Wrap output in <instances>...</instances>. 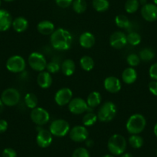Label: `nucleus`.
Wrapping results in <instances>:
<instances>
[{
  "instance_id": "nucleus-12",
  "label": "nucleus",
  "mask_w": 157,
  "mask_h": 157,
  "mask_svg": "<svg viewBox=\"0 0 157 157\" xmlns=\"http://www.w3.org/2000/svg\"><path fill=\"white\" fill-rule=\"evenodd\" d=\"M109 43L112 47L115 48V49H122L127 43V37H126V35L121 31L115 32L110 36Z\"/></svg>"
},
{
  "instance_id": "nucleus-47",
  "label": "nucleus",
  "mask_w": 157,
  "mask_h": 157,
  "mask_svg": "<svg viewBox=\"0 0 157 157\" xmlns=\"http://www.w3.org/2000/svg\"><path fill=\"white\" fill-rule=\"evenodd\" d=\"M153 132H154V134H155V136L157 137V123H155V126H154Z\"/></svg>"
},
{
  "instance_id": "nucleus-35",
  "label": "nucleus",
  "mask_w": 157,
  "mask_h": 157,
  "mask_svg": "<svg viewBox=\"0 0 157 157\" xmlns=\"http://www.w3.org/2000/svg\"><path fill=\"white\" fill-rule=\"evenodd\" d=\"M126 61L127 63L131 66V67H135V66H139V64L140 63V58L138 55L134 53L129 54V56L126 58Z\"/></svg>"
},
{
  "instance_id": "nucleus-7",
  "label": "nucleus",
  "mask_w": 157,
  "mask_h": 157,
  "mask_svg": "<svg viewBox=\"0 0 157 157\" xmlns=\"http://www.w3.org/2000/svg\"><path fill=\"white\" fill-rule=\"evenodd\" d=\"M1 100L7 106H14L20 100V93L16 89L9 88L4 90L1 95Z\"/></svg>"
},
{
  "instance_id": "nucleus-14",
  "label": "nucleus",
  "mask_w": 157,
  "mask_h": 157,
  "mask_svg": "<svg viewBox=\"0 0 157 157\" xmlns=\"http://www.w3.org/2000/svg\"><path fill=\"white\" fill-rule=\"evenodd\" d=\"M141 15L147 22H154L157 20V6L152 3H147L143 6Z\"/></svg>"
},
{
  "instance_id": "nucleus-52",
  "label": "nucleus",
  "mask_w": 157,
  "mask_h": 157,
  "mask_svg": "<svg viewBox=\"0 0 157 157\" xmlns=\"http://www.w3.org/2000/svg\"><path fill=\"white\" fill-rule=\"evenodd\" d=\"M156 155H157V151H156Z\"/></svg>"
},
{
  "instance_id": "nucleus-11",
  "label": "nucleus",
  "mask_w": 157,
  "mask_h": 157,
  "mask_svg": "<svg viewBox=\"0 0 157 157\" xmlns=\"http://www.w3.org/2000/svg\"><path fill=\"white\" fill-rule=\"evenodd\" d=\"M69 136L72 141L81 143L88 139L89 132L84 126H75L69 131Z\"/></svg>"
},
{
  "instance_id": "nucleus-34",
  "label": "nucleus",
  "mask_w": 157,
  "mask_h": 157,
  "mask_svg": "<svg viewBox=\"0 0 157 157\" xmlns=\"http://www.w3.org/2000/svg\"><path fill=\"white\" fill-rule=\"evenodd\" d=\"M126 37H127V43L132 46H137L141 42V36L136 32H132V33H129Z\"/></svg>"
},
{
  "instance_id": "nucleus-29",
  "label": "nucleus",
  "mask_w": 157,
  "mask_h": 157,
  "mask_svg": "<svg viewBox=\"0 0 157 157\" xmlns=\"http://www.w3.org/2000/svg\"><path fill=\"white\" fill-rule=\"evenodd\" d=\"M97 116L92 112H89L82 117V123L85 126H91L97 121Z\"/></svg>"
},
{
  "instance_id": "nucleus-48",
  "label": "nucleus",
  "mask_w": 157,
  "mask_h": 157,
  "mask_svg": "<svg viewBox=\"0 0 157 157\" xmlns=\"http://www.w3.org/2000/svg\"><path fill=\"white\" fill-rule=\"evenodd\" d=\"M102 157H114V156H113V155H105L104 156H102Z\"/></svg>"
},
{
  "instance_id": "nucleus-2",
  "label": "nucleus",
  "mask_w": 157,
  "mask_h": 157,
  "mask_svg": "<svg viewBox=\"0 0 157 157\" xmlns=\"http://www.w3.org/2000/svg\"><path fill=\"white\" fill-rule=\"evenodd\" d=\"M146 126V120L141 114H133L128 119L126 123V129L132 135L140 134L143 132Z\"/></svg>"
},
{
  "instance_id": "nucleus-1",
  "label": "nucleus",
  "mask_w": 157,
  "mask_h": 157,
  "mask_svg": "<svg viewBox=\"0 0 157 157\" xmlns=\"http://www.w3.org/2000/svg\"><path fill=\"white\" fill-rule=\"evenodd\" d=\"M50 42L52 47L57 50H68L72 46V36L69 31L59 28L51 34Z\"/></svg>"
},
{
  "instance_id": "nucleus-50",
  "label": "nucleus",
  "mask_w": 157,
  "mask_h": 157,
  "mask_svg": "<svg viewBox=\"0 0 157 157\" xmlns=\"http://www.w3.org/2000/svg\"><path fill=\"white\" fill-rule=\"evenodd\" d=\"M4 1H6V2H13L14 0H4Z\"/></svg>"
},
{
  "instance_id": "nucleus-37",
  "label": "nucleus",
  "mask_w": 157,
  "mask_h": 157,
  "mask_svg": "<svg viewBox=\"0 0 157 157\" xmlns=\"http://www.w3.org/2000/svg\"><path fill=\"white\" fill-rule=\"evenodd\" d=\"M46 69L49 73H56L60 70V66L58 63L52 61L48 63Z\"/></svg>"
},
{
  "instance_id": "nucleus-5",
  "label": "nucleus",
  "mask_w": 157,
  "mask_h": 157,
  "mask_svg": "<svg viewBox=\"0 0 157 157\" xmlns=\"http://www.w3.org/2000/svg\"><path fill=\"white\" fill-rule=\"evenodd\" d=\"M49 131L52 136L57 137H63L70 131L69 123L64 120H56L51 123Z\"/></svg>"
},
{
  "instance_id": "nucleus-44",
  "label": "nucleus",
  "mask_w": 157,
  "mask_h": 157,
  "mask_svg": "<svg viewBox=\"0 0 157 157\" xmlns=\"http://www.w3.org/2000/svg\"><path fill=\"white\" fill-rule=\"evenodd\" d=\"M4 104H3V102H2V101L1 100V99H0V113H2V111H3V109H4Z\"/></svg>"
},
{
  "instance_id": "nucleus-39",
  "label": "nucleus",
  "mask_w": 157,
  "mask_h": 157,
  "mask_svg": "<svg viewBox=\"0 0 157 157\" xmlns=\"http://www.w3.org/2000/svg\"><path fill=\"white\" fill-rule=\"evenodd\" d=\"M2 157H17V153L12 148H6L2 152Z\"/></svg>"
},
{
  "instance_id": "nucleus-9",
  "label": "nucleus",
  "mask_w": 157,
  "mask_h": 157,
  "mask_svg": "<svg viewBox=\"0 0 157 157\" xmlns=\"http://www.w3.org/2000/svg\"><path fill=\"white\" fill-rule=\"evenodd\" d=\"M30 116L33 123L39 126L46 124L50 119L49 113L45 109L41 108V107H36L33 109L32 110Z\"/></svg>"
},
{
  "instance_id": "nucleus-28",
  "label": "nucleus",
  "mask_w": 157,
  "mask_h": 157,
  "mask_svg": "<svg viewBox=\"0 0 157 157\" xmlns=\"http://www.w3.org/2000/svg\"><path fill=\"white\" fill-rule=\"evenodd\" d=\"M86 8L87 5L85 0H74L72 2V9L78 14L84 13Z\"/></svg>"
},
{
  "instance_id": "nucleus-13",
  "label": "nucleus",
  "mask_w": 157,
  "mask_h": 157,
  "mask_svg": "<svg viewBox=\"0 0 157 157\" xmlns=\"http://www.w3.org/2000/svg\"><path fill=\"white\" fill-rule=\"evenodd\" d=\"M72 99V92L69 88H62L56 92L55 101L57 105L63 106L69 103Z\"/></svg>"
},
{
  "instance_id": "nucleus-6",
  "label": "nucleus",
  "mask_w": 157,
  "mask_h": 157,
  "mask_svg": "<svg viewBox=\"0 0 157 157\" xmlns=\"http://www.w3.org/2000/svg\"><path fill=\"white\" fill-rule=\"evenodd\" d=\"M30 67L37 72H43L47 66V62L44 56L40 52H32L28 59Z\"/></svg>"
},
{
  "instance_id": "nucleus-21",
  "label": "nucleus",
  "mask_w": 157,
  "mask_h": 157,
  "mask_svg": "<svg viewBox=\"0 0 157 157\" xmlns=\"http://www.w3.org/2000/svg\"><path fill=\"white\" fill-rule=\"evenodd\" d=\"M137 78V72L132 67L126 68L122 73V79L126 84H132Z\"/></svg>"
},
{
  "instance_id": "nucleus-4",
  "label": "nucleus",
  "mask_w": 157,
  "mask_h": 157,
  "mask_svg": "<svg viewBox=\"0 0 157 157\" xmlns=\"http://www.w3.org/2000/svg\"><path fill=\"white\" fill-rule=\"evenodd\" d=\"M116 114V106L113 102H106L100 107L97 113L98 120L103 123L110 122Z\"/></svg>"
},
{
  "instance_id": "nucleus-41",
  "label": "nucleus",
  "mask_w": 157,
  "mask_h": 157,
  "mask_svg": "<svg viewBox=\"0 0 157 157\" xmlns=\"http://www.w3.org/2000/svg\"><path fill=\"white\" fill-rule=\"evenodd\" d=\"M149 90L152 94L157 96V81L152 80L149 82Z\"/></svg>"
},
{
  "instance_id": "nucleus-22",
  "label": "nucleus",
  "mask_w": 157,
  "mask_h": 157,
  "mask_svg": "<svg viewBox=\"0 0 157 157\" xmlns=\"http://www.w3.org/2000/svg\"><path fill=\"white\" fill-rule=\"evenodd\" d=\"M13 29L17 33H22V32L25 31L29 26V22L24 17L19 16V17L16 18L13 21Z\"/></svg>"
},
{
  "instance_id": "nucleus-43",
  "label": "nucleus",
  "mask_w": 157,
  "mask_h": 157,
  "mask_svg": "<svg viewBox=\"0 0 157 157\" xmlns=\"http://www.w3.org/2000/svg\"><path fill=\"white\" fill-rule=\"evenodd\" d=\"M93 140H87V141H86V146H88V147H92V146H93Z\"/></svg>"
},
{
  "instance_id": "nucleus-45",
  "label": "nucleus",
  "mask_w": 157,
  "mask_h": 157,
  "mask_svg": "<svg viewBox=\"0 0 157 157\" xmlns=\"http://www.w3.org/2000/svg\"><path fill=\"white\" fill-rule=\"evenodd\" d=\"M121 157H133V155H132L131 153H128V152H126V153L122 154Z\"/></svg>"
},
{
  "instance_id": "nucleus-51",
  "label": "nucleus",
  "mask_w": 157,
  "mask_h": 157,
  "mask_svg": "<svg viewBox=\"0 0 157 157\" xmlns=\"http://www.w3.org/2000/svg\"><path fill=\"white\" fill-rule=\"evenodd\" d=\"M1 5H2V0H0V7H1Z\"/></svg>"
},
{
  "instance_id": "nucleus-17",
  "label": "nucleus",
  "mask_w": 157,
  "mask_h": 157,
  "mask_svg": "<svg viewBox=\"0 0 157 157\" xmlns=\"http://www.w3.org/2000/svg\"><path fill=\"white\" fill-rule=\"evenodd\" d=\"M13 24V18L6 10H0V32L7 31Z\"/></svg>"
},
{
  "instance_id": "nucleus-33",
  "label": "nucleus",
  "mask_w": 157,
  "mask_h": 157,
  "mask_svg": "<svg viewBox=\"0 0 157 157\" xmlns=\"http://www.w3.org/2000/svg\"><path fill=\"white\" fill-rule=\"evenodd\" d=\"M143 139L140 136H139L138 134H136V135H132L129 138V143L132 148H135V149H139V148H141L143 146Z\"/></svg>"
},
{
  "instance_id": "nucleus-27",
  "label": "nucleus",
  "mask_w": 157,
  "mask_h": 157,
  "mask_svg": "<svg viewBox=\"0 0 157 157\" xmlns=\"http://www.w3.org/2000/svg\"><path fill=\"white\" fill-rule=\"evenodd\" d=\"M140 60L143 62H149L152 60L155 57V52L152 49L149 48H145L142 49L140 52Z\"/></svg>"
},
{
  "instance_id": "nucleus-8",
  "label": "nucleus",
  "mask_w": 157,
  "mask_h": 157,
  "mask_svg": "<svg viewBox=\"0 0 157 157\" xmlns=\"http://www.w3.org/2000/svg\"><path fill=\"white\" fill-rule=\"evenodd\" d=\"M6 69L13 73L22 72L25 69V61L20 56H13L6 62Z\"/></svg>"
},
{
  "instance_id": "nucleus-19",
  "label": "nucleus",
  "mask_w": 157,
  "mask_h": 157,
  "mask_svg": "<svg viewBox=\"0 0 157 157\" xmlns=\"http://www.w3.org/2000/svg\"><path fill=\"white\" fill-rule=\"evenodd\" d=\"M38 85L43 89H47L52 83V78L49 72H41L37 76Z\"/></svg>"
},
{
  "instance_id": "nucleus-25",
  "label": "nucleus",
  "mask_w": 157,
  "mask_h": 157,
  "mask_svg": "<svg viewBox=\"0 0 157 157\" xmlns=\"http://www.w3.org/2000/svg\"><path fill=\"white\" fill-rule=\"evenodd\" d=\"M80 66L83 70L87 71H91L92 69L94 67V61H93V58H91L89 56H84L82 58L80 59Z\"/></svg>"
},
{
  "instance_id": "nucleus-36",
  "label": "nucleus",
  "mask_w": 157,
  "mask_h": 157,
  "mask_svg": "<svg viewBox=\"0 0 157 157\" xmlns=\"http://www.w3.org/2000/svg\"><path fill=\"white\" fill-rule=\"evenodd\" d=\"M72 157H90V152L83 147L77 148L72 153Z\"/></svg>"
},
{
  "instance_id": "nucleus-10",
  "label": "nucleus",
  "mask_w": 157,
  "mask_h": 157,
  "mask_svg": "<svg viewBox=\"0 0 157 157\" xmlns=\"http://www.w3.org/2000/svg\"><path fill=\"white\" fill-rule=\"evenodd\" d=\"M69 109L72 114L79 115L91 109L87 105V102L80 97L72 99L69 103Z\"/></svg>"
},
{
  "instance_id": "nucleus-20",
  "label": "nucleus",
  "mask_w": 157,
  "mask_h": 157,
  "mask_svg": "<svg viewBox=\"0 0 157 157\" xmlns=\"http://www.w3.org/2000/svg\"><path fill=\"white\" fill-rule=\"evenodd\" d=\"M37 29L39 32V33H41L42 35L48 36V35H51L55 31L54 30L55 29V25L50 21L44 20L38 24Z\"/></svg>"
},
{
  "instance_id": "nucleus-18",
  "label": "nucleus",
  "mask_w": 157,
  "mask_h": 157,
  "mask_svg": "<svg viewBox=\"0 0 157 157\" xmlns=\"http://www.w3.org/2000/svg\"><path fill=\"white\" fill-rule=\"evenodd\" d=\"M95 42H96L95 36H93V33L89 32L83 33L79 36V44L85 49H90L93 47L95 44Z\"/></svg>"
},
{
  "instance_id": "nucleus-26",
  "label": "nucleus",
  "mask_w": 157,
  "mask_h": 157,
  "mask_svg": "<svg viewBox=\"0 0 157 157\" xmlns=\"http://www.w3.org/2000/svg\"><path fill=\"white\" fill-rule=\"evenodd\" d=\"M93 6L97 12H105L109 7L108 0H93Z\"/></svg>"
},
{
  "instance_id": "nucleus-40",
  "label": "nucleus",
  "mask_w": 157,
  "mask_h": 157,
  "mask_svg": "<svg viewBox=\"0 0 157 157\" xmlns=\"http://www.w3.org/2000/svg\"><path fill=\"white\" fill-rule=\"evenodd\" d=\"M72 2H73V0H56L57 6L63 9L70 6Z\"/></svg>"
},
{
  "instance_id": "nucleus-38",
  "label": "nucleus",
  "mask_w": 157,
  "mask_h": 157,
  "mask_svg": "<svg viewBox=\"0 0 157 157\" xmlns=\"http://www.w3.org/2000/svg\"><path fill=\"white\" fill-rule=\"evenodd\" d=\"M149 73L151 78H152L153 80L157 81V63H154L150 66Z\"/></svg>"
},
{
  "instance_id": "nucleus-16",
  "label": "nucleus",
  "mask_w": 157,
  "mask_h": 157,
  "mask_svg": "<svg viewBox=\"0 0 157 157\" xmlns=\"http://www.w3.org/2000/svg\"><path fill=\"white\" fill-rule=\"evenodd\" d=\"M104 87L109 93H116L120 91L122 84L117 77L109 76L104 80Z\"/></svg>"
},
{
  "instance_id": "nucleus-31",
  "label": "nucleus",
  "mask_w": 157,
  "mask_h": 157,
  "mask_svg": "<svg viewBox=\"0 0 157 157\" xmlns=\"http://www.w3.org/2000/svg\"><path fill=\"white\" fill-rule=\"evenodd\" d=\"M115 22L118 27L121 29H128L130 26V22L129 19L124 15H119L115 19Z\"/></svg>"
},
{
  "instance_id": "nucleus-30",
  "label": "nucleus",
  "mask_w": 157,
  "mask_h": 157,
  "mask_svg": "<svg viewBox=\"0 0 157 157\" xmlns=\"http://www.w3.org/2000/svg\"><path fill=\"white\" fill-rule=\"evenodd\" d=\"M24 101H25V105L28 108L33 109L37 106L38 99L36 95L33 94V93H27L25 95Z\"/></svg>"
},
{
  "instance_id": "nucleus-23",
  "label": "nucleus",
  "mask_w": 157,
  "mask_h": 157,
  "mask_svg": "<svg viewBox=\"0 0 157 157\" xmlns=\"http://www.w3.org/2000/svg\"><path fill=\"white\" fill-rule=\"evenodd\" d=\"M102 102V96L98 92H93L87 97V105L90 109L97 107Z\"/></svg>"
},
{
  "instance_id": "nucleus-46",
  "label": "nucleus",
  "mask_w": 157,
  "mask_h": 157,
  "mask_svg": "<svg viewBox=\"0 0 157 157\" xmlns=\"http://www.w3.org/2000/svg\"><path fill=\"white\" fill-rule=\"evenodd\" d=\"M139 2H140V4H141L143 6L147 4V0H139Z\"/></svg>"
},
{
  "instance_id": "nucleus-15",
  "label": "nucleus",
  "mask_w": 157,
  "mask_h": 157,
  "mask_svg": "<svg viewBox=\"0 0 157 157\" xmlns=\"http://www.w3.org/2000/svg\"><path fill=\"white\" fill-rule=\"evenodd\" d=\"M52 142V135L49 130L41 129L39 130L36 136V143L41 148L49 147Z\"/></svg>"
},
{
  "instance_id": "nucleus-42",
  "label": "nucleus",
  "mask_w": 157,
  "mask_h": 157,
  "mask_svg": "<svg viewBox=\"0 0 157 157\" xmlns=\"http://www.w3.org/2000/svg\"><path fill=\"white\" fill-rule=\"evenodd\" d=\"M8 129V123L5 120H0V133L6 132Z\"/></svg>"
},
{
  "instance_id": "nucleus-24",
  "label": "nucleus",
  "mask_w": 157,
  "mask_h": 157,
  "mask_svg": "<svg viewBox=\"0 0 157 157\" xmlns=\"http://www.w3.org/2000/svg\"><path fill=\"white\" fill-rule=\"evenodd\" d=\"M75 69V63L72 59H66L61 66V70L66 76H70L74 73Z\"/></svg>"
},
{
  "instance_id": "nucleus-3",
  "label": "nucleus",
  "mask_w": 157,
  "mask_h": 157,
  "mask_svg": "<svg viewBox=\"0 0 157 157\" xmlns=\"http://www.w3.org/2000/svg\"><path fill=\"white\" fill-rule=\"evenodd\" d=\"M108 149L112 155H120L124 153L126 149V140L120 134H114L108 141Z\"/></svg>"
},
{
  "instance_id": "nucleus-49",
  "label": "nucleus",
  "mask_w": 157,
  "mask_h": 157,
  "mask_svg": "<svg viewBox=\"0 0 157 157\" xmlns=\"http://www.w3.org/2000/svg\"><path fill=\"white\" fill-rule=\"evenodd\" d=\"M153 2H154V4H155V5L157 6V0H153Z\"/></svg>"
},
{
  "instance_id": "nucleus-32",
  "label": "nucleus",
  "mask_w": 157,
  "mask_h": 157,
  "mask_svg": "<svg viewBox=\"0 0 157 157\" xmlns=\"http://www.w3.org/2000/svg\"><path fill=\"white\" fill-rule=\"evenodd\" d=\"M140 7L139 0H127L125 3V10L128 13H136Z\"/></svg>"
}]
</instances>
